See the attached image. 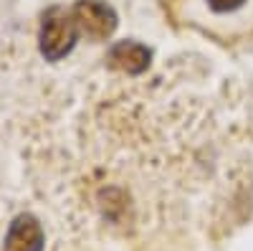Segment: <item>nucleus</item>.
I'll list each match as a JSON object with an SVG mask.
<instances>
[{
  "label": "nucleus",
  "mask_w": 253,
  "mask_h": 251,
  "mask_svg": "<svg viewBox=\"0 0 253 251\" xmlns=\"http://www.w3.org/2000/svg\"><path fill=\"white\" fill-rule=\"evenodd\" d=\"M79 36L81 33L74 20V13L66 8H51L41 23V53L48 61H61L63 56L71 53Z\"/></svg>",
  "instance_id": "obj_1"
},
{
  "label": "nucleus",
  "mask_w": 253,
  "mask_h": 251,
  "mask_svg": "<svg viewBox=\"0 0 253 251\" xmlns=\"http://www.w3.org/2000/svg\"><path fill=\"white\" fill-rule=\"evenodd\" d=\"M79 33L89 41H107L117 28V13L104 0H79L71 8Z\"/></svg>",
  "instance_id": "obj_2"
},
{
  "label": "nucleus",
  "mask_w": 253,
  "mask_h": 251,
  "mask_svg": "<svg viewBox=\"0 0 253 251\" xmlns=\"http://www.w3.org/2000/svg\"><path fill=\"white\" fill-rule=\"evenodd\" d=\"M152 51L144 44H137V41H119L109 49V66L124 74H142L147 66H150Z\"/></svg>",
  "instance_id": "obj_3"
},
{
  "label": "nucleus",
  "mask_w": 253,
  "mask_h": 251,
  "mask_svg": "<svg viewBox=\"0 0 253 251\" xmlns=\"http://www.w3.org/2000/svg\"><path fill=\"white\" fill-rule=\"evenodd\" d=\"M43 228L33 216H18L5 236L3 251H43Z\"/></svg>",
  "instance_id": "obj_4"
},
{
  "label": "nucleus",
  "mask_w": 253,
  "mask_h": 251,
  "mask_svg": "<svg viewBox=\"0 0 253 251\" xmlns=\"http://www.w3.org/2000/svg\"><path fill=\"white\" fill-rule=\"evenodd\" d=\"M205 3L213 13H230V10H238L246 0H205Z\"/></svg>",
  "instance_id": "obj_5"
}]
</instances>
